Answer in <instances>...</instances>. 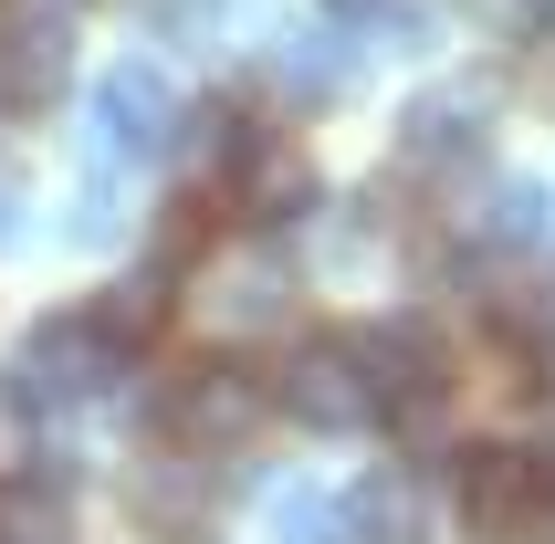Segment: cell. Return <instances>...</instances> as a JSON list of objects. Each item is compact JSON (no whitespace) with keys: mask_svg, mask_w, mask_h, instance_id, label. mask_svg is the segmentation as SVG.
Listing matches in <instances>:
<instances>
[{"mask_svg":"<svg viewBox=\"0 0 555 544\" xmlns=\"http://www.w3.org/2000/svg\"><path fill=\"white\" fill-rule=\"evenodd\" d=\"M346 346H357V377H367L377 419L430 451L440 409H451V357H440V335L420 325V314H377V325H357Z\"/></svg>","mask_w":555,"mask_h":544,"instance_id":"obj_1","label":"cell"},{"mask_svg":"<svg viewBox=\"0 0 555 544\" xmlns=\"http://www.w3.org/2000/svg\"><path fill=\"white\" fill-rule=\"evenodd\" d=\"M116 377H126V346H105L94 314H42L31 346H22V366L0 377V409H11V419H53V409L105 398Z\"/></svg>","mask_w":555,"mask_h":544,"instance_id":"obj_2","label":"cell"},{"mask_svg":"<svg viewBox=\"0 0 555 544\" xmlns=\"http://www.w3.org/2000/svg\"><path fill=\"white\" fill-rule=\"evenodd\" d=\"M262 419H273V377H262V366H242V357H199L179 388H168V409H157L168 451H199V461L251 451V440H262Z\"/></svg>","mask_w":555,"mask_h":544,"instance_id":"obj_3","label":"cell"},{"mask_svg":"<svg viewBox=\"0 0 555 544\" xmlns=\"http://www.w3.org/2000/svg\"><path fill=\"white\" fill-rule=\"evenodd\" d=\"M462 523L482 544H555V492L525 440H472L462 451Z\"/></svg>","mask_w":555,"mask_h":544,"instance_id":"obj_4","label":"cell"},{"mask_svg":"<svg viewBox=\"0 0 555 544\" xmlns=\"http://www.w3.org/2000/svg\"><path fill=\"white\" fill-rule=\"evenodd\" d=\"M74 85V0H0V105L53 116Z\"/></svg>","mask_w":555,"mask_h":544,"instance_id":"obj_5","label":"cell"},{"mask_svg":"<svg viewBox=\"0 0 555 544\" xmlns=\"http://www.w3.org/2000/svg\"><path fill=\"white\" fill-rule=\"evenodd\" d=\"M168 137H179V85L157 74L147 53H126L94 74V157H168Z\"/></svg>","mask_w":555,"mask_h":544,"instance_id":"obj_6","label":"cell"},{"mask_svg":"<svg viewBox=\"0 0 555 544\" xmlns=\"http://www.w3.org/2000/svg\"><path fill=\"white\" fill-rule=\"evenodd\" d=\"M273 409L305 419V429H325V440L377 419V398H367V377H357V346H346V335H305V346L273 366Z\"/></svg>","mask_w":555,"mask_h":544,"instance_id":"obj_7","label":"cell"},{"mask_svg":"<svg viewBox=\"0 0 555 544\" xmlns=\"http://www.w3.org/2000/svg\"><path fill=\"white\" fill-rule=\"evenodd\" d=\"M262 85H273V105L314 116V105H336V94L357 85V42H346L336 22H294V31H273V53H262Z\"/></svg>","mask_w":555,"mask_h":544,"instance_id":"obj_8","label":"cell"},{"mask_svg":"<svg viewBox=\"0 0 555 544\" xmlns=\"http://www.w3.org/2000/svg\"><path fill=\"white\" fill-rule=\"evenodd\" d=\"M482 137H493V105H482V94L472 85H430V94H409L399 105V157L409 168H472V157H482Z\"/></svg>","mask_w":555,"mask_h":544,"instance_id":"obj_9","label":"cell"},{"mask_svg":"<svg viewBox=\"0 0 555 544\" xmlns=\"http://www.w3.org/2000/svg\"><path fill=\"white\" fill-rule=\"evenodd\" d=\"M231 210H242V220H262V231H283V220L325 210V179H314V157L294 147V137H273V126H262V147L231 168Z\"/></svg>","mask_w":555,"mask_h":544,"instance_id":"obj_10","label":"cell"},{"mask_svg":"<svg viewBox=\"0 0 555 544\" xmlns=\"http://www.w3.org/2000/svg\"><path fill=\"white\" fill-rule=\"evenodd\" d=\"M126 503H137V523H147L157 544H199V523H210V461H199V451H157V461H137Z\"/></svg>","mask_w":555,"mask_h":544,"instance_id":"obj_11","label":"cell"},{"mask_svg":"<svg viewBox=\"0 0 555 544\" xmlns=\"http://www.w3.org/2000/svg\"><path fill=\"white\" fill-rule=\"evenodd\" d=\"M94 335L105 346H126V357H147L157 335H168V314H179V272L168 262H137V272H116V283H94Z\"/></svg>","mask_w":555,"mask_h":544,"instance_id":"obj_12","label":"cell"},{"mask_svg":"<svg viewBox=\"0 0 555 544\" xmlns=\"http://www.w3.org/2000/svg\"><path fill=\"white\" fill-rule=\"evenodd\" d=\"M545 231H555V189L525 179V168H514V179H493V189H482V210H472V242H482V262H503V251H534Z\"/></svg>","mask_w":555,"mask_h":544,"instance_id":"obj_13","label":"cell"},{"mask_svg":"<svg viewBox=\"0 0 555 544\" xmlns=\"http://www.w3.org/2000/svg\"><path fill=\"white\" fill-rule=\"evenodd\" d=\"M346 544H420V492L399 471H367L346 492Z\"/></svg>","mask_w":555,"mask_h":544,"instance_id":"obj_14","label":"cell"},{"mask_svg":"<svg viewBox=\"0 0 555 544\" xmlns=\"http://www.w3.org/2000/svg\"><path fill=\"white\" fill-rule=\"evenodd\" d=\"M283 303H294V262L283 251H242V262L220 272V314L231 325H273Z\"/></svg>","mask_w":555,"mask_h":544,"instance_id":"obj_15","label":"cell"},{"mask_svg":"<svg viewBox=\"0 0 555 544\" xmlns=\"http://www.w3.org/2000/svg\"><path fill=\"white\" fill-rule=\"evenodd\" d=\"M325 22L357 31V42H399V53H420V42H430V0H325Z\"/></svg>","mask_w":555,"mask_h":544,"instance_id":"obj_16","label":"cell"},{"mask_svg":"<svg viewBox=\"0 0 555 544\" xmlns=\"http://www.w3.org/2000/svg\"><path fill=\"white\" fill-rule=\"evenodd\" d=\"M273 544H346V492H314V482L273 492Z\"/></svg>","mask_w":555,"mask_h":544,"instance_id":"obj_17","label":"cell"},{"mask_svg":"<svg viewBox=\"0 0 555 544\" xmlns=\"http://www.w3.org/2000/svg\"><path fill=\"white\" fill-rule=\"evenodd\" d=\"M482 31H545V0H472Z\"/></svg>","mask_w":555,"mask_h":544,"instance_id":"obj_18","label":"cell"},{"mask_svg":"<svg viewBox=\"0 0 555 544\" xmlns=\"http://www.w3.org/2000/svg\"><path fill=\"white\" fill-rule=\"evenodd\" d=\"M22 242V179H11V168H0V251Z\"/></svg>","mask_w":555,"mask_h":544,"instance_id":"obj_19","label":"cell"},{"mask_svg":"<svg viewBox=\"0 0 555 544\" xmlns=\"http://www.w3.org/2000/svg\"><path fill=\"white\" fill-rule=\"evenodd\" d=\"M525 85H534V105H545V116H555V42H545V53L525 63Z\"/></svg>","mask_w":555,"mask_h":544,"instance_id":"obj_20","label":"cell"},{"mask_svg":"<svg viewBox=\"0 0 555 544\" xmlns=\"http://www.w3.org/2000/svg\"><path fill=\"white\" fill-rule=\"evenodd\" d=\"M534 471H545V492H555V429H545V440H534Z\"/></svg>","mask_w":555,"mask_h":544,"instance_id":"obj_21","label":"cell"}]
</instances>
